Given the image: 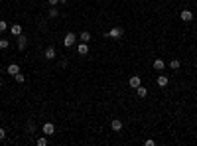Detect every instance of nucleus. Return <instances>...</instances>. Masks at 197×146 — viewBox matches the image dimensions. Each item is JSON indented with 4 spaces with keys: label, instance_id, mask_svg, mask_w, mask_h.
Masks as SVG:
<instances>
[{
    "label": "nucleus",
    "instance_id": "25",
    "mask_svg": "<svg viewBox=\"0 0 197 146\" xmlns=\"http://www.w3.org/2000/svg\"><path fill=\"white\" fill-rule=\"evenodd\" d=\"M47 4H49V6H57V4H59V0H47Z\"/></svg>",
    "mask_w": 197,
    "mask_h": 146
},
{
    "label": "nucleus",
    "instance_id": "3",
    "mask_svg": "<svg viewBox=\"0 0 197 146\" xmlns=\"http://www.w3.org/2000/svg\"><path fill=\"white\" fill-rule=\"evenodd\" d=\"M16 44H18V50H20V51H24V50H26V46H28V38H26L24 34L16 36Z\"/></svg>",
    "mask_w": 197,
    "mask_h": 146
},
{
    "label": "nucleus",
    "instance_id": "1",
    "mask_svg": "<svg viewBox=\"0 0 197 146\" xmlns=\"http://www.w3.org/2000/svg\"><path fill=\"white\" fill-rule=\"evenodd\" d=\"M122 36H124V30H122L120 26H114V28H110V30L105 34V38H113V40H120Z\"/></svg>",
    "mask_w": 197,
    "mask_h": 146
},
{
    "label": "nucleus",
    "instance_id": "22",
    "mask_svg": "<svg viewBox=\"0 0 197 146\" xmlns=\"http://www.w3.org/2000/svg\"><path fill=\"white\" fill-rule=\"evenodd\" d=\"M6 28H8V22L0 20V34H2V32H6Z\"/></svg>",
    "mask_w": 197,
    "mask_h": 146
},
{
    "label": "nucleus",
    "instance_id": "17",
    "mask_svg": "<svg viewBox=\"0 0 197 146\" xmlns=\"http://www.w3.org/2000/svg\"><path fill=\"white\" fill-rule=\"evenodd\" d=\"M14 79H16V83H18V85L26 83V75H24V73H16V75H14Z\"/></svg>",
    "mask_w": 197,
    "mask_h": 146
},
{
    "label": "nucleus",
    "instance_id": "2",
    "mask_svg": "<svg viewBox=\"0 0 197 146\" xmlns=\"http://www.w3.org/2000/svg\"><path fill=\"white\" fill-rule=\"evenodd\" d=\"M77 40H79V38L73 34V32H67L65 38H63V46H65V47H71V46H75Z\"/></svg>",
    "mask_w": 197,
    "mask_h": 146
},
{
    "label": "nucleus",
    "instance_id": "11",
    "mask_svg": "<svg viewBox=\"0 0 197 146\" xmlns=\"http://www.w3.org/2000/svg\"><path fill=\"white\" fill-rule=\"evenodd\" d=\"M10 32H12L14 38L20 36V34H22V24H12V26H10Z\"/></svg>",
    "mask_w": 197,
    "mask_h": 146
},
{
    "label": "nucleus",
    "instance_id": "13",
    "mask_svg": "<svg viewBox=\"0 0 197 146\" xmlns=\"http://www.w3.org/2000/svg\"><path fill=\"white\" fill-rule=\"evenodd\" d=\"M166 67V63H164V59H154V69H158V71H162V69Z\"/></svg>",
    "mask_w": 197,
    "mask_h": 146
},
{
    "label": "nucleus",
    "instance_id": "15",
    "mask_svg": "<svg viewBox=\"0 0 197 146\" xmlns=\"http://www.w3.org/2000/svg\"><path fill=\"white\" fill-rule=\"evenodd\" d=\"M79 40L85 42V44H89V42H91V34H89V32H81V34H79Z\"/></svg>",
    "mask_w": 197,
    "mask_h": 146
},
{
    "label": "nucleus",
    "instance_id": "5",
    "mask_svg": "<svg viewBox=\"0 0 197 146\" xmlns=\"http://www.w3.org/2000/svg\"><path fill=\"white\" fill-rule=\"evenodd\" d=\"M55 55H57V51H55V47H53V46L45 47V51H44V57L45 59H49V61H51V59H55Z\"/></svg>",
    "mask_w": 197,
    "mask_h": 146
},
{
    "label": "nucleus",
    "instance_id": "26",
    "mask_svg": "<svg viewBox=\"0 0 197 146\" xmlns=\"http://www.w3.org/2000/svg\"><path fill=\"white\" fill-rule=\"evenodd\" d=\"M59 4H67V0H59Z\"/></svg>",
    "mask_w": 197,
    "mask_h": 146
},
{
    "label": "nucleus",
    "instance_id": "12",
    "mask_svg": "<svg viewBox=\"0 0 197 146\" xmlns=\"http://www.w3.org/2000/svg\"><path fill=\"white\" fill-rule=\"evenodd\" d=\"M6 71H8L10 75H16V73H20V65H18V63H10Z\"/></svg>",
    "mask_w": 197,
    "mask_h": 146
},
{
    "label": "nucleus",
    "instance_id": "18",
    "mask_svg": "<svg viewBox=\"0 0 197 146\" xmlns=\"http://www.w3.org/2000/svg\"><path fill=\"white\" fill-rule=\"evenodd\" d=\"M10 47V40H6V38H0V50H8Z\"/></svg>",
    "mask_w": 197,
    "mask_h": 146
},
{
    "label": "nucleus",
    "instance_id": "19",
    "mask_svg": "<svg viewBox=\"0 0 197 146\" xmlns=\"http://www.w3.org/2000/svg\"><path fill=\"white\" fill-rule=\"evenodd\" d=\"M179 65H182V63H179V59H172V61H169V67H172L173 71H178Z\"/></svg>",
    "mask_w": 197,
    "mask_h": 146
},
{
    "label": "nucleus",
    "instance_id": "16",
    "mask_svg": "<svg viewBox=\"0 0 197 146\" xmlns=\"http://www.w3.org/2000/svg\"><path fill=\"white\" fill-rule=\"evenodd\" d=\"M47 16H49V18H57V16H59V10H57V6H49V12H47Z\"/></svg>",
    "mask_w": 197,
    "mask_h": 146
},
{
    "label": "nucleus",
    "instance_id": "23",
    "mask_svg": "<svg viewBox=\"0 0 197 146\" xmlns=\"http://www.w3.org/2000/svg\"><path fill=\"white\" fill-rule=\"evenodd\" d=\"M4 138H6V131H4V128L0 126V140H4Z\"/></svg>",
    "mask_w": 197,
    "mask_h": 146
},
{
    "label": "nucleus",
    "instance_id": "9",
    "mask_svg": "<svg viewBox=\"0 0 197 146\" xmlns=\"http://www.w3.org/2000/svg\"><path fill=\"white\" fill-rule=\"evenodd\" d=\"M77 53H79V55H81V57H85V55H87V53H89V46L85 44V42H81V44L77 46Z\"/></svg>",
    "mask_w": 197,
    "mask_h": 146
},
{
    "label": "nucleus",
    "instance_id": "24",
    "mask_svg": "<svg viewBox=\"0 0 197 146\" xmlns=\"http://www.w3.org/2000/svg\"><path fill=\"white\" fill-rule=\"evenodd\" d=\"M154 144H156V142H154L152 138H148V140H144V146H154Z\"/></svg>",
    "mask_w": 197,
    "mask_h": 146
},
{
    "label": "nucleus",
    "instance_id": "21",
    "mask_svg": "<svg viewBox=\"0 0 197 146\" xmlns=\"http://www.w3.org/2000/svg\"><path fill=\"white\" fill-rule=\"evenodd\" d=\"M26 131H28L30 134H32V132H36V124H34V122L30 121V122H28V126H26Z\"/></svg>",
    "mask_w": 197,
    "mask_h": 146
},
{
    "label": "nucleus",
    "instance_id": "4",
    "mask_svg": "<svg viewBox=\"0 0 197 146\" xmlns=\"http://www.w3.org/2000/svg\"><path fill=\"white\" fill-rule=\"evenodd\" d=\"M41 132H44L45 136H53V134H55V126H53V122H45L44 126H41Z\"/></svg>",
    "mask_w": 197,
    "mask_h": 146
},
{
    "label": "nucleus",
    "instance_id": "8",
    "mask_svg": "<svg viewBox=\"0 0 197 146\" xmlns=\"http://www.w3.org/2000/svg\"><path fill=\"white\" fill-rule=\"evenodd\" d=\"M179 18H182V22H191V20H193V12H191V10H182Z\"/></svg>",
    "mask_w": 197,
    "mask_h": 146
},
{
    "label": "nucleus",
    "instance_id": "6",
    "mask_svg": "<svg viewBox=\"0 0 197 146\" xmlns=\"http://www.w3.org/2000/svg\"><path fill=\"white\" fill-rule=\"evenodd\" d=\"M128 85H130V89H138V87L142 85V81H140L138 75H132V77L128 79Z\"/></svg>",
    "mask_w": 197,
    "mask_h": 146
},
{
    "label": "nucleus",
    "instance_id": "20",
    "mask_svg": "<svg viewBox=\"0 0 197 146\" xmlns=\"http://www.w3.org/2000/svg\"><path fill=\"white\" fill-rule=\"evenodd\" d=\"M36 144H38V146H47V136H40V138H36Z\"/></svg>",
    "mask_w": 197,
    "mask_h": 146
},
{
    "label": "nucleus",
    "instance_id": "7",
    "mask_svg": "<svg viewBox=\"0 0 197 146\" xmlns=\"http://www.w3.org/2000/svg\"><path fill=\"white\" fill-rule=\"evenodd\" d=\"M156 83H158V87H168V83H169V79L166 77V75H164V73H160L158 75V79H156Z\"/></svg>",
    "mask_w": 197,
    "mask_h": 146
},
{
    "label": "nucleus",
    "instance_id": "14",
    "mask_svg": "<svg viewBox=\"0 0 197 146\" xmlns=\"http://www.w3.org/2000/svg\"><path fill=\"white\" fill-rule=\"evenodd\" d=\"M136 95H138V97H140V99H144V97L148 95V89L144 87V85H140V87H138V89H136Z\"/></svg>",
    "mask_w": 197,
    "mask_h": 146
},
{
    "label": "nucleus",
    "instance_id": "10",
    "mask_svg": "<svg viewBox=\"0 0 197 146\" xmlns=\"http://www.w3.org/2000/svg\"><path fill=\"white\" fill-rule=\"evenodd\" d=\"M110 128H113L114 132H120V131H122V121H120V118H113V122H110Z\"/></svg>",
    "mask_w": 197,
    "mask_h": 146
}]
</instances>
